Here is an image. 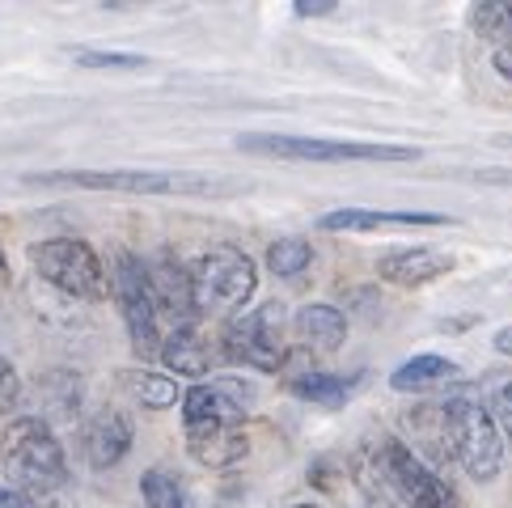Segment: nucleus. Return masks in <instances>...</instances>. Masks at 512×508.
I'll return each instance as SVG.
<instances>
[{"mask_svg":"<svg viewBox=\"0 0 512 508\" xmlns=\"http://www.w3.org/2000/svg\"><path fill=\"white\" fill-rule=\"evenodd\" d=\"M441 437L449 445V458L466 470L470 479L491 483L504 470V437L496 428L487 398L479 386H457L441 407Z\"/></svg>","mask_w":512,"mask_h":508,"instance_id":"1","label":"nucleus"},{"mask_svg":"<svg viewBox=\"0 0 512 508\" xmlns=\"http://www.w3.org/2000/svg\"><path fill=\"white\" fill-rule=\"evenodd\" d=\"M0 466L13 479V492H56L68 479V458L60 437L39 415H17L0 432Z\"/></svg>","mask_w":512,"mask_h":508,"instance_id":"2","label":"nucleus"},{"mask_svg":"<svg viewBox=\"0 0 512 508\" xmlns=\"http://www.w3.org/2000/svg\"><path fill=\"white\" fill-rule=\"evenodd\" d=\"M187 271H191L195 314H212V318L233 314V310H242L254 297V288H259V267L237 246H208Z\"/></svg>","mask_w":512,"mask_h":508,"instance_id":"3","label":"nucleus"},{"mask_svg":"<svg viewBox=\"0 0 512 508\" xmlns=\"http://www.w3.org/2000/svg\"><path fill=\"white\" fill-rule=\"evenodd\" d=\"M30 263L47 284H56L60 293L77 297V301H102L106 293H111V276H106L98 250L89 242H81V238L34 242L30 246Z\"/></svg>","mask_w":512,"mask_h":508,"instance_id":"4","label":"nucleus"},{"mask_svg":"<svg viewBox=\"0 0 512 508\" xmlns=\"http://www.w3.org/2000/svg\"><path fill=\"white\" fill-rule=\"evenodd\" d=\"M237 149L284 157V161H415L407 144H373V140H326V136H237Z\"/></svg>","mask_w":512,"mask_h":508,"instance_id":"5","label":"nucleus"},{"mask_svg":"<svg viewBox=\"0 0 512 508\" xmlns=\"http://www.w3.org/2000/svg\"><path fill=\"white\" fill-rule=\"evenodd\" d=\"M30 183L132 191V195H221L225 191L204 174H174V170H56V174H34Z\"/></svg>","mask_w":512,"mask_h":508,"instance_id":"6","label":"nucleus"},{"mask_svg":"<svg viewBox=\"0 0 512 508\" xmlns=\"http://www.w3.org/2000/svg\"><path fill=\"white\" fill-rule=\"evenodd\" d=\"M111 288H115V301L123 310L127 339H132L136 356H144V360L157 356L161 352V310H157V297L149 284V263L132 250H119L115 271H111Z\"/></svg>","mask_w":512,"mask_h":508,"instance_id":"7","label":"nucleus"},{"mask_svg":"<svg viewBox=\"0 0 512 508\" xmlns=\"http://www.w3.org/2000/svg\"><path fill=\"white\" fill-rule=\"evenodd\" d=\"M377 466L381 479L390 483V492L402 500V508H457L453 487L428 462H419L398 437H386L377 445Z\"/></svg>","mask_w":512,"mask_h":508,"instance_id":"8","label":"nucleus"},{"mask_svg":"<svg viewBox=\"0 0 512 508\" xmlns=\"http://www.w3.org/2000/svg\"><path fill=\"white\" fill-rule=\"evenodd\" d=\"M225 356L237 365H250L259 373H280L284 369V326H280V305L267 301L259 310L237 318L225 331Z\"/></svg>","mask_w":512,"mask_h":508,"instance_id":"9","label":"nucleus"},{"mask_svg":"<svg viewBox=\"0 0 512 508\" xmlns=\"http://www.w3.org/2000/svg\"><path fill=\"white\" fill-rule=\"evenodd\" d=\"M254 403V390L233 377H216L204 386H191L182 398V424H237L242 428L246 407Z\"/></svg>","mask_w":512,"mask_h":508,"instance_id":"10","label":"nucleus"},{"mask_svg":"<svg viewBox=\"0 0 512 508\" xmlns=\"http://www.w3.org/2000/svg\"><path fill=\"white\" fill-rule=\"evenodd\" d=\"M449 216L419 208H335L326 212L322 233H373V229H445Z\"/></svg>","mask_w":512,"mask_h":508,"instance_id":"11","label":"nucleus"},{"mask_svg":"<svg viewBox=\"0 0 512 508\" xmlns=\"http://www.w3.org/2000/svg\"><path fill=\"white\" fill-rule=\"evenodd\" d=\"M132 449V420L119 407H98L85 420V458L94 470H111Z\"/></svg>","mask_w":512,"mask_h":508,"instance_id":"12","label":"nucleus"},{"mask_svg":"<svg viewBox=\"0 0 512 508\" xmlns=\"http://www.w3.org/2000/svg\"><path fill=\"white\" fill-rule=\"evenodd\" d=\"M149 263V284H153V297H157V310L174 318L178 326H191L195 322V297H191V271L182 267L174 254H157V259H144Z\"/></svg>","mask_w":512,"mask_h":508,"instance_id":"13","label":"nucleus"},{"mask_svg":"<svg viewBox=\"0 0 512 508\" xmlns=\"http://www.w3.org/2000/svg\"><path fill=\"white\" fill-rule=\"evenodd\" d=\"M182 428H187L191 458L208 470H229L250 453L246 432L237 424H182Z\"/></svg>","mask_w":512,"mask_h":508,"instance_id":"14","label":"nucleus"},{"mask_svg":"<svg viewBox=\"0 0 512 508\" xmlns=\"http://www.w3.org/2000/svg\"><path fill=\"white\" fill-rule=\"evenodd\" d=\"M381 280L398 284V288H419V284H432L453 271V254L445 250H428V246H407V250H390L386 259L377 263Z\"/></svg>","mask_w":512,"mask_h":508,"instance_id":"15","label":"nucleus"},{"mask_svg":"<svg viewBox=\"0 0 512 508\" xmlns=\"http://www.w3.org/2000/svg\"><path fill=\"white\" fill-rule=\"evenodd\" d=\"M161 360L182 373V377H208L216 365V343L199 331V326H174V331L161 339Z\"/></svg>","mask_w":512,"mask_h":508,"instance_id":"16","label":"nucleus"},{"mask_svg":"<svg viewBox=\"0 0 512 508\" xmlns=\"http://www.w3.org/2000/svg\"><path fill=\"white\" fill-rule=\"evenodd\" d=\"M292 326H297V339L305 343L309 352H339L343 339H347L343 310H335V305H326V301L301 305L297 318H292Z\"/></svg>","mask_w":512,"mask_h":508,"instance_id":"17","label":"nucleus"},{"mask_svg":"<svg viewBox=\"0 0 512 508\" xmlns=\"http://www.w3.org/2000/svg\"><path fill=\"white\" fill-rule=\"evenodd\" d=\"M457 377H462V369H457L453 360L436 356V352H424V356H411L407 365H398L390 373V386L398 394H424V390H436V386L457 381Z\"/></svg>","mask_w":512,"mask_h":508,"instance_id":"18","label":"nucleus"},{"mask_svg":"<svg viewBox=\"0 0 512 508\" xmlns=\"http://www.w3.org/2000/svg\"><path fill=\"white\" fill-rule=\"evenodd\" d=\"M34 398H39V420H51V415H60V420H68V415L81 411V398H85V386L81 377L72 369H60V373H43L39 381H34Z\"/></svg>","mask_w":512,"mask_h":508,"instance_id":"19","label":"nucleus"},{"mask_svg":"<svg viewBox=\"0 0 512 508\" xmlns=\"http://www.w3.org/2000/svg\"><path fill=\"white\" fill-rule=\"evenodd\" d=\"M360 386H364V377H347V373H301L288 381V394L305 398V403H318L326 411H339Z\"/></svg>","mask_w":512,"mask_h":508,"instance_id":"20","label":"nucleus"},{"mask_svg":"<svg viewBox=\"0 0 512 508\" xmlns=\"http://www.w3.org/2000/svg\"><path fill=\"white\" fill-rule=\"evenodd\" d=\"M119 377H123L127 394H132L140 407H149V411H166V407L178 403V381L166 377V373H157V369H127Z\"/></svg>","mask_w":512,"mask_h":508,"instance_id":"21","label":"nucleus"},{"mask_svg":"<svg viewBox=\"0 0 512 508\" xmlns=\"http://www.w3.org/2000/svg\"><path fill=\"white\" fill-rule=\"evenodd\" d=\"M140 496L149 508H195L191 492L182 487V479L174 475V470L166 466H153V470H144L140 475Z\"/></svg>","mask_w":512,"mask_h":508,"instance_id":"22","label":"nucleus"},{"mask_svg":"<svg viewBox=\"0 0 512 508\" xmlns=\"http://www.w3.org/2000/svg\"><path fill=\"white\" fill-rule=\"evenodd\" d=\"M309 263H314V246H309L305 238H276L267 246V271L280 276V280L301 276Z\"/></svg>","mask_w":512,"mask_h":508,"instance_id":"23","label":"nucleus"},{"mask_svg":"<svg viewBox=\"0 0 512 508\" xmlns=\"http://www.w3.org/2000/svg\"><path fill=\"white\" fill-rule=\"evenodd\" d=\"M470 26L479 30L483 39L512 43V0H500V5H474Z\"/></svg>","mask_w":512,"mask_h":508,"instance_id":"24","label":"nucleus"},{"mask_svg":"<svg viewBox=\"0 0 512 508\" xmlns=\"http://www.w3.org/2000/svg\"><path fill=\"white\" fill-rule=\"evenodd\" d=\"M77 64L81 68H94V72H136L144 68V56H127V51H77Z\"/></svg>","mask_w":512,"mask_h":508,"instance_id":"25","label":"nucleus"},{"mask_svg":"<svg viewBox=\"0 0 512 508\" xmlns=\"http://www.w3.org/2000/svg\"><path fill=\"white\" fill-rule=\"evenodd\" d=\"M491 415H496V428L504 445H512V381H504V386L491 394Z\"/></svg>","mask_w":512,"mask_h":508,"instance_id":"26","label":"nucleus"},{"mask_svg":"<svg viewBox=\"0 0 512 508\" xmlns=\"http://www.w3.org/2000/svg\"><path fill=\"white\" fill-rule=\"evenodd\" d=\"M17 403H22V377H17V369L0 356V415L13 411Z\"/></svg>","mask_w":512,"mask_h":508,"instance_id":"27","label":"nucleus"},{"mask_svg":"<svg viewBox=\"0 0 512 508\" xmlns=\"http://www.w3.org/2000/svg\"><path fill=\"white\" fill-rule=\"evenodd\" d=\"M491 64H496L500 77L512 81V43H500V47H496V56H491Z\"/></svg>","mask_w":512,"mask_h":508,"instance_id":"28","label":"nucleus"},{"mask_svg":"<svg viewBox=\"0 0 512 508\" xmlns=\"http://www.w3.org/2000/svg\"><path fill=\"white\" fill-rule=\"evenodd\" d=\"M335 9V0H297V13L301 17H322V13H331Z\"/></svg>","mask_w":512,"mask_h":508,"instance_id":"29","label":"nucleus"},{"mask_svg":"<svg viewBox=\"0 0 512 508\" xmlns=\"http://www.w3.org/2000/svg\"><path fill=\"white\" fill-rule=\"evenodd\" d=\"M0 508H34V504H30V496L13 492V487H0Z\"/></svg>","mask_w":512,"mask_h":508,"instance_id":"30","label":"nucleus"},{"mask_svg":"<svg viewBox=\"0 0 512 508\" xmlns=\"http://www.w3.org/2000/svg\"><path fill=\"white\" fill-rule=\"evenodd\" d=\"M496 348H500L504 356H512V326H504V331L496 335Z\"/></svg>","mask_w":512,"mask_h":508,"instance_id":"31","label":"nucleus"},{"mask_svg":"<svg viewBox=\"0 0 512 508\" xmlns=\"http://www.w3.org/2000/svg\"><path fill=\"white\" fill-rule=\"evenodd\" d=\"M9 284V263H5V250H0V288Z\"/></svg>","mask_w":512,"mask_h":508,"instance_id":"32","label":"nucleus"},{"mask_svg":"<svg viewBox=\"0 0 512 508\" xmlns=\"http://www.w3.org/2000/svg\"><path fill=\"white\" fill-rule=\"evenodd\" d=\"M292 508H322V504H292Z\"/></svg>","mask_w":512,"mask_h":508,"instance_id":"33","label":"nucleus"}]
</instances>
